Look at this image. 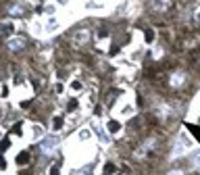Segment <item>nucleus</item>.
<instances>
[{
  "mask_svg": "<svg viewBox=\"0 0 200 175\" xmlns=\"http://www.w3.org/2000/svg\"><path fill=\"white\" fill-rule=\"evenodd\" d=\"M27 161H29V154H27V152H21V154H17V163H19V165H25Z\"/></svg>",
  "mask_w": 200,
  "mask_h": 175,
  "instance_id": "obj_1",
  "label": "nucleus"
},
{
  "mask_svg": "<svg viewBox=\"0 0 200 175\" xmlns=\"http://www.w3.org/2000/svg\"><path fill=\"white\" fill-rule=\"evenodd\" d=\"M119 129H121V123H117V121H111V123H109V131H119Z\"/></svg>",
  "mask_w": 200,
  "mask_h": 175,
  "instance_id": "obj_2",
  "label": "nucleus"
},
{
  "mask_svg": "<svg viewBox=\"0 0 200 175\" xmlns=\"http://www.w3.org/2000/svg\"><path fill=\"white\" fill-rule=\"evenodd\" d=\"M54 127H57V129H60V127H63V119H60V117H57V119H54Z\"/></svg>",
  "mask_w": 200,
  "mask_h": 175,
  "instance_id": "obj_3",
  "label": "nucleus"
},
{
  "mask_svg": "<svg viewBox=\"0 0 200 175\" xmlns=\"http://www.w3.org/2000/svg\"><path fill=\"white\" fill-rule=\"evenodd\" d=\"M8 146H11V142H8V140H2V144H0V148H2V150H6Z\"/></svg>",
  "mask_w": 200,
  "mask_h": 175,
  "instance_id": "obj_4",
  "label": "nucleus"
},
{
  "mask_svg": "<svg viewBox=\"0 0 200 175\" xmlns=\"http://www.w3.org/2000/svg\"><path fill=\"white\" fill-rule=\"evenodd\" d=\"M13 133H21V125H13Z\"/></svg>",
  "mask_w": 200,
  "mask_h": 175,
  "instance_id": "obj_5",
  "label": "nucleus"
},
{
  "mask_svg": "<svg viewBox=\"0 0 200 175\" xmlns=\"http://www.w3.org/2000/svg\"><path fill=\"white\" fill-rule=\"evenodd\" d=\"M152 38H154V33H152V31H146V40H148V42H150V40H152Z\"/></svg>",
  "mask_w": 200,
  "mask_h": 175,
  "instance_id": "obj_6",
  "label": "nucleus"
},
{
  "mask_svg": "<svg viewBox=\"0 0 200 175\" xmlns=\"http://www.w3.org/2000/svg\"><path fill=\"white\" fill-rule=\"evenodd\" d=\"M50 175H58V169H57V167H52V169H50Z\"/></svg>",
  "mask_w": 200,
  "mask_h": 175,
  "instance_id": "obj_7",
  "label": "nucleus"
},
{
  "mask_svg": "<svg viewBox=\"0 0 200 175\" xmlns=\"http://www.w3.org/2000/svg\"><path fill=\"white\" fill-rule=\"evenodd\" d=\"M4 167H6V163H4V158L0 156V169H4Z\"/></svg>",
  "mask_w": 200,
  "mask_h": 175,
  "instance_id": "obj_8",
  "label": "nucleus"
}]
</instances>
